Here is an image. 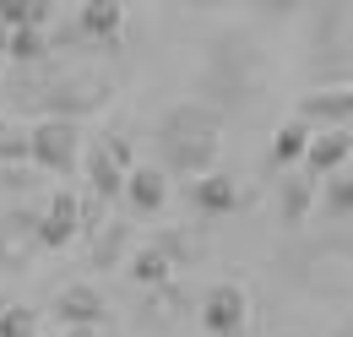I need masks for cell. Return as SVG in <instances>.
<instances>
[{"instance_id": "6da1fadb", "label": "cell", "mask_w": 353, "mask_h": 337, "mask_svg": "<svg viewBox=\"0 0 353 337\" xmlns=\"http://www.w3.org/2000/svg\"><path fill=\"white\" fill-rule=\"evenodd\" d=\"M218 109H207V104H174L169 115H163V126H158V147H163V174H185V180H201V174H212L218 164Z\"/></svg>"}, {"instance_id": "7a4b0ae2", "label": "cell", "mask_w": 353, "mask_h": 337, "mask_svg": "<svg viewBox=\"0 0 353 337\" xmlns=\"http://www.w3.org/2000/svg\"><path fill=\"white\" fill-rule=\"evenodd\" d=\"M28 164L65 180L82 164V126L77 120H33L28 126Z\"/></svg>"}, {"instance_id": "3957f363", "label": "cell", "mask_w": 353, "mask_h": 337, "mask_svg": "<svg viewBox=\"0 0 353 337\" xmlns=\"http://www.w3.org/2000/svg\"><path fill=\"white\" fill-rule=\"evenodd\" d=\"M109 93L114 87L103 82V77H71V82H60V87H44V98H39L44 115L39 120H82V115L109 104Z\"/></svg>"}, {"instance_id": "277c9868", "label": "cell", "mask_w": 353, "mask_h": 337, "mask_svg": "<svg viewBox=\"0 0 353 337\" xmlns=\"http://www.w3.org/2000/svg\"><path fill=\"white\" fill-rule=\"evenodd\" d=\"M201 332L207 337H245L250 327V299L239 283H212L207 294H201Z\"/></svg>"}, {"instance_id": "5b68a950", "label": "cell", "mask_w": 353, "mask_h": 337, "mask_svg": "<svg viewBox=\"0 0 353 337\" xmlns=\"http://www.w3.org/2000/svg\"><path fill=\"white\" fill-rule=\"evenodd\" d=\"M39 218L33 212H6L0 218V272L6 278H22V272H33V261H39Z\"/></svg>"}, {"instance_id": "8992f818", "label": "cell", "mask_w": 353, "mask_h": 337, "mask_svg": "<svg viewBox=\"0 0 353 337\" xmlns=\"http://www.w3.org/2000/svg\"><path fill=\"white\" fill-rule=\"evenodd\" d=\"M294 120L305 131H353V87H326V93L299 98Z\"/></svg>"}, {"instance_id": "52a82bcc", "label": "cell", "mask_w": 353, "mask_h": 337, "mask_svg": "<svg viewBox=\"0 0 353 337\" xmlns=\"http://www.w3.org/2000/svg\"><path fill=\"white\" fill-rule=\"evenodd\" d=\"M169 196H174V185H169V174L158 164H136L125 174V191H120V202L131 207V218H158L169 207Z\"/></svg>"}, {"instance_id": "ba28073f", "label": "cell", "mask_w": 353, "mask_h": 337, "mask_svg": "<svg viewBox=\"0 0 353 337\" xmlns=\"http://www.w3.org/2000/svg\"><path fill=\"white\" fill-rule=\"evenodd\" d=\"M353 158V131H310V147H305V174L310 180H332L343 174Z\"/></svg>"}, {"instance_id": "9c48e42d", "label": "cell", "mask_w": 353, "mask_h": 337, "mask_svg": "<svg viewBox=\"0 0 353 337\" xmlns=\"http://www.w3.org/2000/svg\"><path fill=\"white\" fill-rule=\"evenodd\" d=\"M39 245H44V251L77 245V185H60V191L49 196L44 218H39Z\"/></svg>"}, {"instance_id": "30bf717a", "label": "cell", "mask_w": 353, "mask_h": 337, "mask_svg": "<svg viewBox=\"0 0 353 337\" xmlns=\"http://www.w3.org/2000/svg\"><path fill=\"white\" fill-rule=\"evenodd\" d=\"M60 327H98L103 316H109V305L103 294L92 289V283H65L60 294H54V310H49Z\"/></svg>"}, {"instance_id": "8fae6325", "label": "cell", "mask_w": 353, "mask_h": 337, "mask_svg": "<svg viewBox=\"0 0 353 337\" xmlns=\"http://www.w3.org/2000/svg\"><path fill=\"white\" fill-rule=\"evenodd\" d=\"M82 174H88V196H98L103 207H114V202H120V191H125V174H120V168L109 164L103 142L82 147Z\"/></svg>"}, {"instance_id": "7c38bea8", "label": "cell", "mask_w": 353, "mask_h": 337, "mask_svg": "<svg viewBox=\"0 0 353 337\" xmlns=\"http://www.w3.org/2000/svg\"><path fill=\"white\" fill-rule=\"evenodd\" d=\"M77 28L92 44H120V33H125V6L120 0H88V6H77Z\"/></svg>"}, {"instance_id": "4fadbf2b", "label": "cell", "mask_w": 353, "mask_h": 337, "mask_svg": "<svg viewBox=\"0 0 353 337\" xmlns=\"http://www.w3.org/2000/svg\"><path fill=\"white\" fill-rule=\"evenodd\" d=\"M125 278H131L136 289H163V283L174 278V256L163 251L158 240H152V245H136L131 261H125Z\"/></svg>"}, {"instance_id": "5bb4252c", "label": "cell", "mask_w": 353, "mask_h": 337, "mask_svg": "<svg viewBox=\"0 0 353 337\" xmlns=\"http://www.w3.org/2000/svg\"><path fill=\"white\" fill-rule=\"evenodd\" d=\"M239 202H245V196H239V180H228V174H218V168L196 180V207L207 212V218H228Z\"/></svg>"}, {"instance_id": "9a60e30c", "label": "cell", "mask_w": 353, "mask_h": 337, "mask_svg": "<svg viewBox=\"0 0 353 337\" xmlns=\"http://www.w3.org/2000/svg\"><path fill=\"white\" fill-rule=\"evenodd\" d=\"M120 256H131V223L125 218H109L88 240V261L92 267H120Z\"/></svg>"}, {"instance_id": "2e32d148", "label": "cell", "mask_w": 353, "mask_h": 337, "mask_svg": "<svg viewBox=\"0 0 353 337\" xmlns=\"http://www.w3.org/2000/svg\"><path fill=\"white\" fill-rule=\"evenodd\" d=\"M277 212H283V223L299 229L310 212H315V180H310V174H288L283 191H277Z\"/></svg>"}, {"instance_id": "e0dca14e", "label": "cell", "mask_w": 353, "mask_h": 337, "mask_svg": "<svg viewBox=\"0 0 353 337\" xmlns=\"http://www.w3.org/2000/svg\"><path fill=\"white\" fill-rule=\"evenodd\" d=\"M49 22H54V6L49 0H0V28L6 33H17V28H39L44 33Z\"/></svg>"}, {"instance_id": "ac0fdd59", "label": "cell", "mask_w": 353, "mask_h": 337, "mask_svg": "<svg viewBox=\"0 0 353 337\" xmlns=\"http://www.w3.org/2000/svg\"><path fill=\"white\" fill-rule=\"evenodd\" d=\"M315 207L326 212L332 223L353 218V174H332V180H321V185H315Z\"/></svg>"}, {"instance_id": "d6986e66", "label": "cell", "mask_w": 353, "mask_h": 337, "mask_svg": "<svg viewBox=\"0 0 353 337\" xmlns=\"http://www.w3.org/2000/svg\"><path fill=\"white\" fill-rule=\"evenodd\" d=\"M305 147H310V131L299 126V120H283V126L272 131V164L277 168L305 164Z\"/></svg>"}, {"instance_id": "ffe728a7", "label": "cell", "mask_w": 353, "mask_h": 337, "mask_svg": "<svg viewBox=\"0 0 353 337\" xmlns=\"http://www.w3.org/2000/svg\"><path fill=\"white\" fill-rule=\"evenodd\" d=\"M6 60H17V66H39V60H49V33H39V28H17V33H6Z\"/></svg>"}, {"instance_id": "44dd1931", "label": "cell", "mask_w": 353, "mask_h": 337, "mask_svg": "<svg viewBox=\"0 0 353 337\" xmlns=\"http://www.w3.org/2000/svg\"><path fill=\"white\" fill-rule=\"evenodd\" d=\"M22 164H28V126L22 120H0V168H22Z\"/></svg>"}, {"instance_id": "7402d4cb", "label": "cell", "mask_w": 353, "mask_h": 337, "mask_svg": "<svg viewBox=\"0 0 353 337\" xmlns=\"http://www.w3.org/2000/svg\"><path fill=\"white\" fill-rule=\"evenodd\" d=\"M0 337H39V310L33 305H6L0 310Z\"/></svg>"}, {"instance_id": "603a6c76", "label": "cell", "mask_w": 353, "mask_h": 337, "mask_svg": "<svg viewBox=\"0 0 353 337\" xmlns=\"http://www.w3.org/2000/svg\"><path fill=\"white\" fill-rule=\"evenodd\" d=\"M103 153H109V164L120 168V174H131V168H136V147L125 142V136H103Z\"/></svg>"}, {"instance_id": "cb8c5ba5", "label": "cell", "mask_w": 353, "mask_h": 337, "mask_svg": "<svg viewBox=\"0 0 353 337\" xmlns=\"http://www.w3.org/2000/svg\"><path fill=\"white\" fill-rule=\"evenodd\" d=\"M60 337H98V327H65Z\"/></svg>"}, {"instance_id": "d4e9b609", "label": "cell", "mask_w": 353, "mask_h": 337, "mask_svg": "<svg viewBox=\"0 0 353 337\" xmlns=\"http://www.w3.org/2000/svg\"><path fill=\"white\" fill-rule=\"evenodd\" d=\"M0 77H6V60H0Z\"/></svg>"}, {"instance_id": "484cf974", "label": "cell", "mask_w": 353, "mask_h": 337, "mask_svg": "<svg viewBox=\"0 0 353 337\" xmlns=\"http://www.w3.org/2000/svg\"><path fill=\"white\" fill-rule=\"evenodd\" d=\"M283 337H299V332H283Z\"/></svg>"}]
</instances>
